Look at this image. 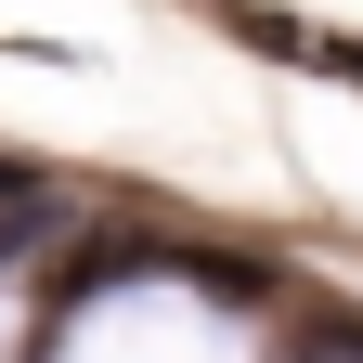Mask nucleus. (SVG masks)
Returning <instances> with one entry per match:
<instances>
[{
	"mask_svg": "<svg viewBox=\"0 0 363 363\" xmlns=\"http://www.w3.org/2000/svg\"><path fill=\"white\" fill-rule=\"evenodd\" d=\"M65 234H78L65 182H39V169H0V272H26L39 247H65Z\"/></svg>",
	"mask_w": 363,
	"mask_h": 363,
	"instance_id": "1",
	"label": "nucleus"
}]
</instances>
